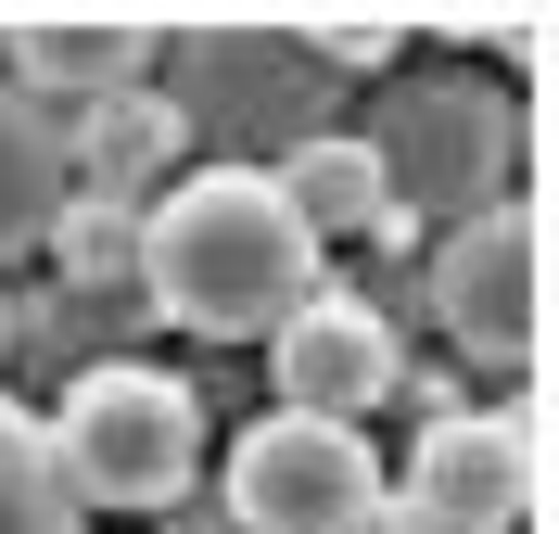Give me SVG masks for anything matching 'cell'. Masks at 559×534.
Masks as SVG:
<instances>
[{"instance_id": "1", "label": "cell", "mask_w": 559, "mask_h": 534, "mask_svg": "<svg viewBox=\"0 0 559 534\" xmlns=\"http://www.w3.org/2000/svg\"><path fill=\"white\" fill-rule=\"evenodd\" d=\"M318 281L331 254L280 216L267 166H191L140 204V293L204 344H267Z\"/></svg>"}, {"instance_id": "2", "label": "cell", "mask_w": 559, "mask_h": 534, "mask_svg": "<svg viewBox=\"0 0 559 534\" xmlns=\"http://www.w3.org/2000/svg\"><path fill=\"white\" fill-rule=\"evenodd\" d=\"M51 471H64L76 509H178L191 471H204V394L166 382L153 356H103L76 369L64 407H51Z\"/></svg>"}, {"instance_id": "3", "label": "cell", "mask_w": 559, "mask_h": 534, "mask_svg": "<svg viewBox=\"0 0 559 534\" xmlns=\"http://www.w3.org/2000/svg\"><path fill=\"white\" fill-rule=\"evenodd\" d=\"M534 407H445L407 446V484H382V534H522L547 497V446Z\"/></svg>"}, {"instance_id": "4", "label": "cell", "mask_w": 559, "mask_h": 534, "mask_svg": "<svg viewBox=\"0 0 559 534\" xmlns=\"http://www.w3.org/2000/svg\"><path fill=\"white\" fill-rule=\"evenodd\" d=\"M432 319L484 369H534V344H547V229H534V204H457L445 216Z\"/></svg>"}, {"instance_id": "5", "label": "cell", "mask_w": 559, "mask_h": 534, "mask_svg": "<svg viewBox=\"0 0 559 534\" xmlns=\"http://www.w3.org/2000/svg\"><path fill=\"white\" fill-rule=\"evenodd\" d=\"M229 522L242 534H382V459L344 420H267L229 446Z\"/></svg>"}, {"instance_id": "6", "label": "cell", "mask_w": 559, "mask_h": 534, "mask_svg": "<svg viewBox=\"0 0 559 534\" xmlns=\"http://www.w3.org/2000/svg\"><path fill=\"white\" fill-rule=\"evenodd\" d=\"M267 369H280V407H293V420H344L356 432L394 394V319L369 306V293H331V281H318L306 306L267 331Z\"/></svg>"}, {"instance_id": "7", "label": "cell", "mask_w": 559, "mask_h": 534, "mask_svg": "<svg viewBox=\"0 0 559 534\" xmlns=\"http://www.w3.org/2000/svg\"><path fill=\"white\" fill-rule=\"evenodd\" d=\"M153 13H13V90L51 115H90L153 76Z\"/></svg>"}, {"instance_id": "8", "label": "cell", "mask_w": 559, "mask_h": 534, "mask_svg": "<svg viewBox=\"0 0 559 534\" xmlns=\"http://www.w3.org/2000/svg\"><path fill=\"white\" fill-rule=\"evenodd\" d=\"M267 191H280V216H293L318 254H331V242H382L394 216H407L394 178H382V153L356 141V128H306V141L267 166Z\"/></svg>"}, {"instance_id": "9", "label": "cell", "mask_w": 559, "mask_h": 534, "mask_svg": "<svg viewBox=\"0 0 559 534\" xmlns=\"http://www.w3.org/2000/svg\"><path fill=\"white\" fill-rule=\"evenodd\" d=\"M64 141H76V191H103V204H140V191H166V166L191 153V115L140 76V90H115V103L64 115Z\"/></svg>"}, {"instance_id": "10", "label": "cell", "mask_w": 559, "mask_h": 534, "mask_svg": "<svg viewBox=\"0 0 559 534\" xmlns=\"http://www.w3.org/2000/svg\"><path fill=\"white\" fill-rule=\"evenodd\" d=\"M76 204V141H64V115L26 103L13 76H0V254H26L51 242V216Z\"/></svg>"}, {"instance_id": "11", "label": "cell", "mask_w": 559, "mask_h": 534, "mask_svg": "<svg viewBox=\"0 0 559 534\" xmlns=\"http://www.w3.org/2000/svg\"><path fill=\"white\" fill-rule=\"evenodd\" d=\"M0 534H90V509L64 497V471H51V432L0 394Z\"/></svg>"}, {"instance_id": "12", "label": "cell", "mask_w": 559, "mask_h": 534, "mask_svg": "<svg viewBox=\"0 0 559 534\" xmlns=\"http://www.w3.org/2000/svg\"><path fill=\"white\" fill-rule=\"evenodd\" d=\"M51 254H64V281H140V204L76 191V204L51 216Z\"/></svg>"}, {"instance_id": "13", "label": "cell", "mask_w": 559, "mask_h": 534, "mask_svg": "<svg viewBox=\"0 0 559 534\" xmlns=\"http://www.w3.org/2000/svg\"><path fill=\"white\" fill-rule=\"evenodd\" d=\"M293 51H306V64H382L394 13H293Z\"/></svg>"}, {"instance_id": "14", "label": "cell", "mask_w": 559, "mask_h": 534, "mask_svg": "<svg viewBox=\"0 0 559 534\" xmlns=\"http://www.w3.org/2000/svg\"><path fill=\"white\" fill-rule=\"evenodd\" d=\"M0 76H13V13H0Z\"/></svg>"}, {"instance_id": "15", "label": "cell", "mask_w": 559, "mask_h": 534, "mask_svg": "<svg viewBox=\"0 0 559 534\" xmlns=\"http://www.w3.org/2000/svg\"><path fill=\"white\" fill-rule=\"evenodd\" d=\"M0 356H13V306H0Z\"/></svg>"}]
</instances>
